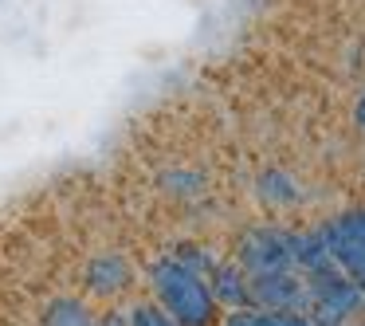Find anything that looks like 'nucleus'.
<instances>
[{"label": "nucleus", "mask_w": 365, "mask_h": 326, "mask_svg": "<svg viewBox=\"0 0 365 326\" xmlns=\"http://www.w3.org/2000/svg\"><path fill=\"white\" fill-rule=\"evenodd\" d=\"M150 287L158 295V307L173 318L177 326H212L216 322V302L208 295V283L173 263L169 255L150 263Z\"/></svg>", "instance_id": "f257e3e1"}, {"label": "nucleus", "mask_w": 365, "mask_h": 326, "mask_svg": "<svg viewBox=\"0 0 365 326\" xmlns=\"http://www.w3.org/2000/svg\"><path fill=\"white\" fill-rule=\"evenodd\" d=\"M236 263L244 268V275H275V271H291V232L259 224L247 228L236 244Z\"/></svg>", "instance_id": "f03ea898"}, {"label": "nucleus", "mask_w": 365, "mask_h": 326, "mask_svg": "<svg viewBox=\"0 0 365 326\" xmlns=\"http://www.w3.org/2000/svg\"><path fill=\"white\" fill-rule=\"evenodd\" d=\"M247 295H252V307L259 310H299L307 315L310 295L294 271H275V275H247Z\"/></svg>", "instance_id": "7ed1b4c3"}, {"label": "nucleus", "mask_w": 365, "mask_h": 326, "mask_svg": "<svg viewBox=\"0 0 365 326\" xmlns=\"http://www.w3.org/2000/svg\"><path fill=\"white\" fill-rule=\"evenodd\" d=\"M83 283H87V291L98 295V299H118V295H126L130 287H134V268L126 263V255L103 252L87 263Z\"/></svg>", "instance_id": "20e7f679"}, {"label": "nucleus", "mask_w": 365, "mask_h": 326, "mask_svg": "<svg viewBox=\"0 0 365 326\" xmlns=\"http://www.w3.org/2000/svg\"><path fill=\"white\" fill-rule=\"evenodd\" d=\"M208 295H212L216 307L228 310H244L252 307V295H247V275L236 260L232 263H216V271L208 275Z\"/></svg>", "instance_id": "39448f33"}, {"label": "nucleus", "mask_w": 365, "mask_h": 326, "mask_svg": "<svg viewBox=\"0 0 365 326\" xmlns=\"http://www.w3.org/2000/svg\"><path fill=\"white\" fill-rule=\"evenodd\" d=\"M291 263L302 271V275H314V271L334 268L330 248H326L322 232H318V228H310V232H291Z\"/></svg>", "instance_id": "423d86ee"}, {"label": "nucleus", "mask_w": 365, "mask_h": 326, "mask_svg": "<svg viewBox=\"0 0 365 326\" xmlns=\"http://www.w3.org/2000/svg\"><path fill=\"white\" fill-rule=\"evenodd\" d=\"M224 326H310L307 315L299 310H259V307H244V310H228Z\"/></svg>", "instance_id": "0eeeda50"}, {"label": "nucleus", "mask_w": 365, "mask_h": 326, "mask_svg": "<svg viewBox=\"0 0 365 326\" xmlns=\"http://www.w3.org/2000/svg\"><path fill=\"white\" fill-rule=\"evenodd\" d=\"M43 326H98V318L91 315V307L83 299H51L43 310Z\"/></svg>", "instance_id": "6e6552de"}, {"label": "nucleus", "mask_w": 365, "mask_h": 326, "mask_svg": "<svg viewBox=\"0 0 365 326\" xmlns=\"http://www.w3.org/2000/svg\"><path fill=\"white\" fill-rule=\"evenodd\" d=\"M169 260L173 263H181L189 275H197V279H205L208 283V275L216 271V255H212V248H205V244H177L173 252H169Z\"/></svg>", "instance_id": "1a4fd4ad"}, {"label": "nucleus", "mask_w": 365, "mask_h": 326, "mask_svg": "<svg viewBox=\"0 0 365 326\" xmlns=\"http://www.w3.org/2000/svg\"><path fill=\"white\" fill-rule=\"evenodd\" d=\"M259 193H263V200H271V205H294V200H299V185H294L287 173H279V169H271V173L259 177Z\"/></svg>", "instance_id": "9d476101"}, {"label": "nucleus", "mask_w": 365, "mask_h": 326, "mask_svg": "<svg viewBox=\"0 0 365 326\" xmlns=\"http://www.w3.org/2000/svg\"><path fill=\"white\" fill-rule=\"evenodd\" d=\"M126 326H177V322L158 307V302H134V307L126 310Z\"/></svg>", "instance_id": "9b49d317"}, {"label": "nucleus", "mask_w": 365, "mask_h": 326, "mask_svg": "<svg viewBox=\"0 0 365 326\" xmlns=\"http://www.w3.org/2000/svg\"><path fill=\"white\" fill-rule=\"evenodd\" d=\"M161 185L173 189V193H197L200 189V177H192V173H165V177H161Z\"/></svg>", "instance_id": "f8f14e48"}, {"label": "nucleus", "mask_w": 365, "mask_h": 326, "mask_svg": "<svg viewBox=\"0 0 365 326\" xmlns=\"http://www.w3.org/2000/svg\"><path fill=\"white\" fill-rule=\"evenodd\" d=\"M354 122H357V126L365 130V95L357 98V106H354Z\"/></svg>", "instance_id": "ddd939ff"}, {"label": "nucleus", "mask_w": 365, "mask_h": 326, "mask_svg": "<svg viewBox=\"0 0 365 326\" xmlns=\"http://www.w3.org/2000/svg\"><path fill=\"white\" fill-rule=\"evenodd\" d=\"M354 283H357V291H361V299H365V275H357Z\"/></svg>", "instance_id": "4468645a"}]
</instances>
